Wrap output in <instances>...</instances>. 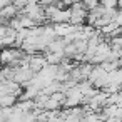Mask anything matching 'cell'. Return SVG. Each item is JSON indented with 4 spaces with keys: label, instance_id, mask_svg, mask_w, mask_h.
Masks as SVG:
<instances>
[{
    "label": "cell",
    "instance_id": "obj_2",
    "mask_svg": "<svg viewBox=\"0 0 122 122\" xmlns=\"http://www.w3.org/2000/svg\"><path fill=\"white\" fill-rule=\"evenodd\" d=\"M117 4V0H104V5L105 7H114Z\"/></svg>",
    "mask_w": 122,
    "mask_h": 122
},
{
    "label": "cell",
    "instance_id": "obj_1",
    "mask_svg": "<svg viewBox=\"0 0 122 122\" xmlns=\"http://www.w3.org/2000/svg\"><path fill=\"white\" fill-rule=\"evenodd\" d=\"M15 12H17V9L14 5H7L5 9L0 10V17H12V15H15Z\"/></svg>",
    "mask_w": 122,
    "mask_h": 122
},
{
    "label": "cell",
    "instance_id": "obj_3",
    "mask_svg": "<svg viewBox=\"0 0 122 122\" xmlns=\"http://www.w3.org/2000/svg\"><path fill=\"white\" fill-rule=\"evenodd\" d=\"M9 4H10V0H0V10H2V9H5Z\"/></svg>",
    "mask_w": 122,
    "mask_h": 122
}]
</instances>
